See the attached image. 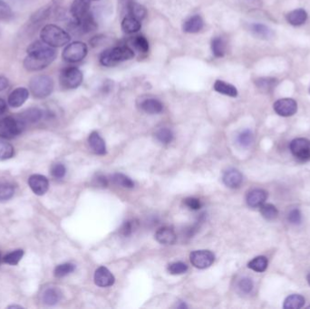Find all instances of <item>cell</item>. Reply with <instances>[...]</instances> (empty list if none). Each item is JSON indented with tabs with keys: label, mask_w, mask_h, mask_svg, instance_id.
<instances>
[{
	"label": "cell",
	"mask_w": 310,
	"mask_h": 309,
	"mask_svg": "<svg viewBox=\"0 0 310 309\" xmlns=\"http://www.w3.org/2000/svg\"><path fill=\"white\" fill-rule=\"evenodd\" d=\"M89 2H91V1H97V0H87Z\"/></svg>",
	"instance_id": "6f0895ef"
},
{
	"label": "cell",
	"mask_w": 310,
	"mask_h": 309,
	"mask_svg": "<svg viewBox=\"0 0 310 309\" xmlns=\"http://www.w3.org/2000/svg\"><path fill=\"white\" fill-rule=\"evenodd\" d=\"M249 30L258 38L269 39L273 36V32L268 26L260 23H254L249 25Z\"/></svg>",
	"instance_id": "4316f807"
},
{
	"label": "cell",
	"mask_w": 310,
	"mask_h": 309,
	"mask_svg": "<svg viewBox=\"0 0 310 309\" xmlns=\"http://www.w3.org/2000/svg\"><path fill=\"white\" fill-rule=\"evenodd\" d=\"M133 45L140 53H147L149 51V42L144 36H138L134 38Z\"/></svg>",
	"instance_id": "60d3db41"
},
{
	"label": "cell",
	"mask_w": 310,
	"mask_h": 309,
	"mask_svg": "<svg viewBox=\"0 0 310 309\" xmlns=\"http://www.w3.org/2000/svg\"><path fill=\"white\" fill-rule=\"evenodd\" d=\"M184 204L188 208H190V209H193V210H198V209L202 208L201 201L199 199H196V198H187L184 201Z\"/></svg>",
	"instance_id": "c3c4849f"
},
{
	"label": "cell",
	"mask_w": 310,
	"mask_h": 309,
	"mask_svg": "<svg viewBox=\"0 0 310 309\" xmlns=\"http://www.w3.org/2000/svg\"><path fill=\"white\" fill-rule=\"evenodd\" d=\"M28 185L36 195L42 196L48 190L49 182L46 177L40 174H34L29 177Z\"/></svg>",
	"instance_id": "8fae6325"
},
{
	"label": "cell",
	"mask_w": 310,
	"mask_h": 309,
	"mask_svg": "<svg viewBox=\"0 0 310 309\" xmlns=\"http://www.w3.org/2000/svg\"><path fill=\"white\" fill-rule=\"evenodd\" d=\"M54 5V3H53ZM53 5H48V6L41 7L37 12L34 13L32 16V21L33 22H39L44 20L46 18H48L50 16L51 11L53 10Z\"/></svg>",
	"instance_id": "74e56055"
},
{
	"label": "cell",
	"mask_w": 310,
	"mask_h": 309,
	"mask_svg": "<svg viewBox=\"0 0 310 309\" xmlns=\"http://www.w3.org/2000/svg\"><path fill=\"white\" fill-rule=\"evenodd\" d=\"M288 220H289V221L291 224H294V225L300 224V222L302 221L301 212L298 210V208L292 209L291 211L289 213Z\"/></svg>",
	"instance_id": "7dc6e473"
},
{
	"label": "cell",
	"mask_w": 310,
	"mask_h": 309,
	"mask_svg": "<svg viewBox=\"0 0 310 309\" xmlns=\"http://www.w3.org/2000/svg\"><path fill=\"white\" fill-rule=\"evenodd\" d=\"M43 115L44 114L40 109L30 108V109L25 110V112H23L18 118L22 123H24L25 124H34V123H37L38 121L41 120Z\"/></svg>",
	"instance_id": "d6986e66"
},
{
	"label": "cell",
	"mask_w": 310,
	"mask_h": 309,
	"mask_svg": "<svg viewBox=\"0 0 310 309\" xmlns=\"http://www.w3.org/2000/svg\"><path fill=\"white\" fill-rule=\"evenodd\" d=\"M27 57L24 60V67L30 72H38L47 67L57 57L55 47L43 41H35L27 47Z\"/></svg>",
	"instance_id": "6da1fadb"
},
{
	"label": "cell",
	"mask_w": 310,
	"mask_h": 309,
	"mask_svg": "<svg viewBox=\"0 0 310 309\" xmlns=\"http://www.w3.org/2000/svg\"><path fill=\"white\" fill-rule=\"evenodd\" d=\"M141 108L144 112H145L146 114H157L163 112L164 105L157 99L150 98V99H146L141 103Z\"/></svg>",
	"instance_id": "44dd1931"
},
{
	"label": "cell",
	"mask_w": 310,
	"mask_h": 309,
	"mask_svg": "<svg viewBox=\"0 0 310 309\" xmlns=\"http://www.w3.org/2000/svg\"><path fill=\"white\" fill-rule=\"evenodd\" d=\"M61 297V291L56 288H49L43 293V302L48 306H54L60 301Z\"/></svg>",
	"instance_id": "cb8c5ba5"
},
{
	"label": "cell",
	"mask_w": 310,
	"mask_h": 309,
	"mask_svg": "<svg viewBox=\"0 0 310 309\" xmlns=\"http://www.w3.org/2000/svg\"><path fill=\"white\" fill-rule=\"evenodd\" d=\"M142 27L141 21L134 19L131 16L124 18L122 22V29L126 34H133L139 31Z\"/></svg>",
	"instance_id": "d4e9b609"
},
{
	"label": "cell",
	"mask_w": 310,
	"mask_h": 309,
	"mask_svg": "<svg viewBox=\"0 0 310 309\" xmlns=\"http://www.w3.org/2000/svg\"><path fill=\"white\" fill-rule=\"evenodd\" d=\"M12 7L6 1L0 0V20L6 21L12 18Z\"/></svg>",
	"instance_id": "b9f144b4"
},
{
	"label": "cell",
	"mask_w": 310,
	"mask_h": 309,
	"mask_svg": "<svg viewBox=\"0 0 310 309\" xmlns=\"http://www.w3.org/2000/svg\"><path fill=\"white\" fill-rule=\"evenodd\" d=\"M287 21L292 25L298 26L304 24L308 19V14L302 8L295 9L287 15Z\"/></svg>",
	"instance_id": "7402d4cb"
},
{
	"label": "cell",
	"mask_w": 310,
	"mask_h": 309,
	"mask_svg": "<svg viewBox=\"0 0 310 309\" xmlns=\"http://www.w3.org/2000/svg\"><path fill=\"white\" fill-rule=\"evenodd\" d=\"M134 57L133 51L126 45L115 46L102 53L100 62L104 66H114L118 63L130 60Z\"/></svg>",
	"instance_id": "3957f363"
},
{
	"label": "cell",
	"mask_w": 310,
	"mask_h": 309,
	"mask_svg": "<svg viewBox=\"0 0 310 309\" xmlns=\"http://www.w3.org/2000/svg\"><path fill=\"white\" fill-rule=\"evenodd\" d=\"M6 103L2 98H0V115L4 114L6 111Z\"/></svg>",
	"instance_id": "f5cc1de1"
},
{
	"label": "cell",
	"mask_w": 310,
	"mask_h": 309,
	"mask_svg": "<svg viewBox=\"0 0 310 309\" xmlns=\"http://www.w3.org/2000/svg\"><path fill=\"white\" fill-rule=\"evenodd\" d=\"M83 73L77 67H67L60 74V84L65 89H76L83 82Z\"/></svg>",
	"instance_id": "8992f818"
},
{
	"label": "cell",
	"mask_w": 310,
	"mask_h": 309,
	"mask_svg": "<svg viewBox=\"0 0 310 309\" xmlns=\"http://www.w3.org/2000/svg\"><path fill=\"white\" fill-rule=\"evenodd\" d=\"M87 46L83 42H74L68 44L63 51V60L68 63H78L87 55Z\"/></svg>",
	"instance_id": "52a82bcc"
},
{
	"label": "cell",
	"mask_w": 310,
	"mask_h": 309,
	"mask_svg": "<svg viewBox=\"0 0 310 309\" xmlns=\"http://www.w3.org/2000/svg\"><path fill=\"white\" fill-rule=\"evenodd\" d=\"M292 155L301 162L310 161V140L306 138L294 139L289 144Z\"/></svg>",
	"instance_id": "ba28073f"
},
{
	"label": "cell",
	"mask_w": 310,
	"mask_h": 309,
	"mask_svg": "<svg viewBox=\"0 0 310 309\" xmlns=\"http://www.w3.org/2000/svg\"><path fill=\"white\" fill-rule=\"evenodd\" d=\"M1 260H2V259H1V253H0V264H1Z\"/></svg>",
	"instance_id": "9f6ffc18"
},
{
	"label": "cell",
	"mask_w": 310,
	"mask_h": 309,
	"mask_svg": "<svg viewBox=\"0 0 310 309\" xmlns=\"http://www.w3.org/2000/svg\"><path fill=\"white\" fill-rule=\"evenodd\" d=\"M29 91L25 87H19L13 90L8 95L7 103L13 108H19L22 106L25 101L28 99Z\"/></svg>",
	"instance_id": "4fadbf2b"
},
{
	"label": "cell",
	"mask_w": 310,
	"mask_h": 309,
	"mask_svg": "<svg viewBox=\"0 0 310 309\" xmlns=\"http://www.w3.org/2000/svg\"><path fill=\"white\" fill-rule=\"evenodd\" d=\"M260 208V213H261L262 217L264 219H266L267 221H273L279 215L278 208H276L273 204H270V203L262 204Z\"/></svg>",
	"instance_id": "f546056e"
},
{
	"label": "cell",
	"mask_w": 310,
	"mask_h": 309,
	"mask_svg": "<svg viewBox=\"0 0 310 309\" xmlns=\"http://www.w3.org/2000/svg\"><path fill=\"white\" fill-rule=\"evenodd\" d=\"M138 227H139V221L137 220H130V221H125L121 227V235L124 237H129L136 231Z\"/></svg>",
	"instance_id": "1f68e13d"
},
{
	"label": "cell",
	"mask_w": 310,
	"mask_h": 309,
	"mask_svg": "<svg viewBox=\"0 0 310 309\" xmlns=\"http://www.w3.org/2000/svg\"><path fill=\"white\" fill-rule=\"evenodd\" d=\"M128 11H129V16L133 17L139 21H142L143 19H145L146 15H147V10H146L145 7L140 5L138 3H135V2L129 3Z\"/></svg>",
	"instance_id": "83f0119b"
},
{
	"label": "cell",
	"mask_w": 310,
	"mask_h": 309,
	"mask_svg": "<svg viewBox=\"0 0 310 309\" xmlns=\"http://www.w3.org/2000/svg\"><path fill=\"white\" fill-rule=\"evenodd\" d=\"M29 90L36 98L44 99L52 94L54 90V81L50 76L44 75L35 76L29 82Z\"/></svg>",
	"instance_id": "277c9868"
},
{
	"label": "cell",
	"mask_w": 310,
	"mask_h": 309,
	"mask_svg": "<svg viewBox=\"0 0 310 309\" xmlns=\"http://www.w3.org/2000/svg\"><path fill=\"white\" fill-rule=\"evenodd\" d=\"M89 145L94 152L98 155H103L106 153L105 143L103 140L99 133L93 132L90 134L88 138Z\"/></svg>",
	"instance_id": "ac0fdd59"
},
{
	"label": "cell",
	"mask_w": 310,
	"mask_h": 309,
	"mask_svg": "<svg viewBox=\"0 0 310 309\" xmlns=\"http://www.w3.org/2000/svg\"><path fill=\"white\" fill-rule=\"evenodd\" d=\"M8 309H22L21 306H17V305H13V306H9Z\"/></svg>",
	"instance_id": "db71d44e"
},
{
	"label": "cell",
	"mask_w": 310,
	"mask_h": 309,
	"mask_svg": "<svg viewBox=\"0 0 310 309\" xmlns=\"http://www.w3.org/2000/svg\"><path fill=\"white\" fill-rule=\"evenodd\" d=\"M76 269V266L72 263H63L61 265L57 266L55 268L54 275L56 278H63L67 275H69L71 273L75 271Z\"/></svg>",
	"instance_id": "d6a6232c"
},
{
	"label": "cell",
	"mask_w": 310,
	"mask_h": 309,
	"mask_svg": "<svg viewBox=\"0 0 310 309\" xmlns=\"http://www.w3.org/2000/svg\"><path fill=\"white\" fill-rule=\"evenodd\" d=\"M23 256H24V250L17 249V250H14L12 252L6 254V256L3 258V261L6 264H8V265H18L19 261L23 258Z\"/></svg>",
	"instance_id": "836d02e7"
},
{
	"label": "cell",
	"mask_w": 310,
	"mask_h": 309,
	"mask_svg": "<svg viewBox=\"0 0 310 309\" xmlns=\"http://www.w3.org/2000/svg\"><path fill=\"white\" fill-rule=\"evenodd\" d=\"M25 124L11 116L0 119V137L3 139H13L23 132Z\"/></svg>",
	"instance_id": "5b68a950"
},
{
	"label": "cell",
	"mask_w": 310,
	"mask_h": 309,
	"mask_svg": "<svg viewBox=\"0 0 310 309\" xmlns=\"http://www.w3.org/2000/svg\"><path fill=\"white\" fill-rule=\"evenodd\" d=\"M155 239L161 244L172 245L176 242L177 236L175 231L171 227H164L159 228L156 231Z\"/></svg>",
	"instance_id": "2e32d148"
},
{
	"label": "cell",
	"mask_w": 310,
	"mask_h": 309,
	"mask_svg": "<svg viewBox=\"0 0 310 309\" xmlns=\"http://www.w3.org/2000/svg\"><path fill=\"white\" fill-rule=\"evenodd\" d=\"M268 198V193L264 189H252L248 193L246 201L248 205L252 208H259L262 204H264Z\"/></svg>",
	"instance_id": "9a60e30c"
},
{
	"label": "cell",
	"mask_w": 310,
	"mask_h": 309,
	"mask_svg": "<svg viewBox=\"0 0 310 309\" xmlns=\"http://www.w3.org/2000/svg\"><path fill=\"white\" fill-rule=\"evenodd\" d=\"M65 173H66V169L63 164H57L52 166V169H51L52 176L57 179H62L65 175Z\"/></svg>",
	"instance_id": "f6af8a7d"
},
{
	"label": "cell",
	"mask_w": 310,
	"mask_h": 309,
	"mask_svg": "<svg viewBox=\"0 0 310 309\" xmlns=\"http://www.w3.org/2000/svg\"><path fill=\"white\" fill-rule=\"evenodd\" d=\"M239 288L242 291L243 293H249L250 291L253 289V282L250 278H241L239 282Z\"/></svg>",
	"instance_id": "bcb514c9"
},
{
	"label": "cell",
	"mask_w": 310,
	"mask_h": 309,
	"mask_svg": "<svg viewBox=\"0 0 310 309\" xmlns=\"http://www.w3.org/2000/svg\"><path fill=\"white\" fill-rule=\"evenodd\" d=\"M14 147L4 140H0V161H6L14 155Z\"/></svg>",
	"instance_id": "e575fe53"
},
{
	"label": "cell",
	"mask_w": 310,
	"mask_h": 309,
	"mask_svg": "<svg viewBox=\"0 0 310 309\" xmlns=\"http://www.w3.org/2000/svg\"><path fill=\"white\" fill-rule=\"evenodd\" d=\"M253 140V133L250 130H244L238 136V143L242 147H248L251 145Z\"/></svg>",
	"instance_id": "ab89813d"
},
{
	"label": "cell",
	"mask_w": 310,
	"mask_h": 309,
	"mask_svg": "<svg viewBox=\"0 0 310 309\" xmlns=\"http://www.w3.org/2000/svg\"><path fill=\"white\" fill-rule=\"evenodd\" d=\"M203 25L204 22L202 17L199 15H195L184 22V31L190 34L198 33L203 29Z\"/></svg>",
	"instance_id": "ffe728a7"
},
{
	"label": "cell",
	"mask_w": 310,
	"mask_h": 309,
	"mask_svg": "<svg viewBox=\"0 0 310 309\" xmlns=\"http://www.w3.org/2000/svg\"><path fill=\"white\" fill-rule=\"evenodd\" d=\"M156 138L160 143L164 144H168L171 143V141L173 139V133L170 129L168 128H162L157 131V133L155 134Z\"/></svg>",
	"instance_id": "f35d334b"
},
{
	"label": "cell",
	"mask_w": 310,
	"mask_h": 309,
	"mask_svg": "<svg viewBox=\"0 0 310 309\" xmlns=\"http://www.w3.org/2000/svg\"><path fill=\"white\" fill-rule=\"evenodd\" d=\"M222 180L227 187L231 189H236L241 186L243 181V177L239 170L236 169H229L225 171Z\"/></svg>",
	"instance_id": "e0dca14e"
},
{
	"label": "cell",
	"mask_w": 310,
	"mask_h": 309,
	"mask_svg": "<svg viewBox=\"0 0 310 309\" xmlns=\"http://www.w3.org/2000/svg\"><path fill=\"white\" fill-rule=\"evenodd\" d=\"M95 181H96V185L100 187H106L108 185L107 179L103 175H98L95 179Z\"/></svg>",
	"instance_id": "681fc988"
},
{
	"label": "cell",
	"mask_w": 310,
	"mask_h": 309,
	"mask_svg": "<svg viewBox=\"0 0 310 309\" xmlns=\"http://www.w3.org/2000/svg\"><path fill=\"white\" fill-rule=\"evenodd\" d=\"M190 262L195 268L204 269L213 264L214 254L209 250H196L190 254Z\"/></svg>",
	"instance_id": "9c48e42d"
},
{
	"label": "cell",
	"mask_w": 310,
	"mask_h": 309,
	"mask_svg": "<svg viewBox=\"0 0 310 309\" xmlns=\"http://www.w3.org/2000/svg\"><path fill=\"white\" fill-rule=\"evenodd\" d=\"M40 38L52 47H61L71 40L69 34L56 25H44L40 32Z\"/></svg>",
	"instance_id": "7a4b0ae2"
},
{
	"label": "cell",
	"mask_w": 310,
	"mask_h": 309,
	"mask_svg": "<svg viewBox=\"0 0 310 309\" xmlns=\"http://www.w3.org/2000/svg\"><path fill=\"white\" fill-rule=\"evenodd\" d=\"M308 309H310V306H309V307H308Z\"/></svg>",
	"instance_id": "680465c9"
},
{
	"label": "cell",
	"mask_w": 310,
	"mask_h": 309,
	"mask_svg": "<svg viewBox=\"0 0 310 309\" xmlns=\"http://www.w3.org/2000/svg\"><path fill=\"white\" fill-rule=\"evenodd\" d=\"M10 6H21L24 3H26L28 0H4Z\"/></svg>",
	"instance_id": "816d5d0a"
},
{
	"label": "cell",
	"mask_w": 310,
	"mask_h": 309,
	"mask_svg": "<svg viewBox=\"0 0 310 309\" xmlns=\"http://www.w3.org/2000/svg\"><path fill=\"white\" fill-rule=\"evenodd\" d=\"M112 180L116 185L124 187V188L132 189V188L134 187V183H133V181L129 177H127L124 174H122V173L114 174Z\"/></svg>",
	"instance_id": "d590c367"
},
{
	"label": "cell",
	"mask_w": 310,
	"mask_h": 309,
	"mask_svg": "<svg viewBox=\"0 0 310 309\" xmlns=\"http://www.w3.org/2000/svg\"><path fill=\"white\" fill-rule=\"evenodd\" d=\"M114 277L109 269L105 267H100L96 269L95 274V284L101 288H106L113 286L114 283Z\"/></svg>",
	"instance_id": "5bb4252c"
},
{
	"label": "cell",
	"mask_w": 310,
	"mask_h": 309,
	"mask_svg": "<svg viewBox=\"0 0 310 309\" xmlns=\"http://www.w3.org/2000/svg\"><path fill=\"white\" fill-rule=\"evenodd\" d=\"M9 85V81L5 76H0V92L4 91Z\"/></svg>",
	"instance_id": "f907efd6"
},
{
	"label": "cell",
	"mask_w": 310,
	"mask_h": 309,
	"mask_svg": "<svg viewBox=\"0 0 310 309\" xmlns=\"http://www.w3.org/2000/svg\"></svg>",
	"instance_id": "91938a15"
},
{
	"label": "cell",
	"mask_w": 310,
	"mask_h": 309,
	"mask_svg": "<svg viewBox=\"0 0 310 309\" xmlns=\"http://www.w3.org/2000/svg\"><path fill=\"white\" fill-rule=\"evenodd\" d=\"M278 83V80L275 78L271 77H264V78H260L256 81L257 86L263 91H270L272 90Z\"/></svg>",
	"instance_id": "8d00e7d4"
},
{
	"label": "cell",
	"mask_w": 310,
	"mask_h": 309,
	"mask_svg": "<svg viewBox=\"0 0 310 309\" xmlns=\"http://www.w3.org/2000/svg\"><path fill=\"white\" fill-rule=\"evenodd\" d=\"M211 51L216 57H222L225 55L226 44L222 38H215L211 41Z\"/></svg>",
	"instance_id": "4dcf8cb0"
},
{
	"label": "cell",
	"mask_w": 310,
	"mask_h": 309,
	"mask_svg": "<svg viewBox=\"0 0 310 309\" xmlns=\"http://www.w3.org/2000/svg\"><path fill=\"white\" fill-rule=\"evenodd\" d=\"M308 282H309V285L310 286V273L308 275Z\"/></svg>",
	"instance_id": "11a10c76"
},
{
	"label": "cell",
	"mask_w": 310,
	"mask_h": 309,
	"mask_svg": "<svg viewBox=\"0 0 310 309\" xmlns=\"http://www.w3.org/2000/svg\"><path fill=\"white\" fill-rule=\"evenodd\" d=\"M15 189L11 184H1L0 185V201L10 200L14 196Z\"/></svg>",
	"instance_id": "7bdbcfd3"
},
{
	"label": "cell",
	"mask_w": 310,
	"mask_h": 309,
	"mask_svg": "<svg viewBox=\"0 0 310 309\" xmlns=\"http://www.w3.org/2000/svg\"><path fill=\"white\" fill-rule=\"evenodd\" d=\"M90 3L87 0H75L71 6V14L75 21H79L88 17L92 13L90 11Z\"/></svg>",
	"instance_id": "7c38bea8"
},
{
	"label": "cell",
	"mask_w": 310,
	"mask_h": 309,
	"mask_svg": "<svg viewBox=\"0 0 310 309\" xmlns=\"http://www.w3.org/2000/svg\"><path fill=\"white\" fill-rule=\"evenodd\" d=\"M268 265H269V261H268L266 257L259 256V257L252 259L251 261H249L248 264V268L252 269L254 271L261 273V272H264L266 270Z\"/></svg>",
	"instance_id": "f1b7e54d"
},
{
	"label": "cell",
	"mask_w": 310,
	"mask_h": 309,
	"mask_svg": "<svg viewBox=\"0 0 310 309\" xmlns=\"http://www.w3.org/2000/svg\"><path fill=\"white\" fill-rule=\"evenodd\" d=\"M304 305V297L298 294H293L286 298L283 308L286 309H299L303 308Z\"/></svg>",
	"instance_id": "484cf974"
},
{
	"label": "cell",
	"mask_w": 310,
	"mask_h": 309,
	"mask_svg": "<svg viewBox=\"0 0 310 309\" xmlns=\"http://www.w3.org/2000/svg\"><path fill=\"white\" fill-rule=\"evenodd\" d=\"M213 88L216 92H218L222 95H227V96H230V97H237L238 96V90L234 85H232L228 82H224L222 80H217L214 82Z\"/></svg>",
	"instance_id": "603a6c76"
},
{
	"label": "cell",
	"mask_w": 310,
	"mask_h": 309,
	"mask_svg": "<svg viewBox=\"0 0 310 309\" xmlns=\"http://www.w3.org/2000/svg\"><path fill=\"white\" fill-rule=\"evenodd\" d=\"M168 270L172 275H181L188 270V266L184 262H175L169 266Z\"/></svg>",
	"instance_id": "ee69618b"
},
{
	"label": "cell",
	"mask_w": 310,
	"mask_h": 309,
	"mask_svg": "<svg viewBox=\"0 0 310 309\" xmlns=\"http://www.w3.org/2000/svg\"><path fill=\"white\" fill-rule=\"evenodd\" d=\"M273 108L274 111L280 116L289 117L297 113L298 103L291 98H283L275 102Z\"/></svg>",
	"instance_id": "30bf717a"
}]
</instances>
